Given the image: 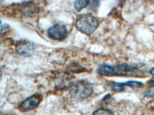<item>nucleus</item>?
<instances>
[{
	"label": "nucleus",
	"instance_id": "1",
	"mask_svg": "<svg viewBox=\"0 0 154 115\" xmlns=\"http://www.w3.org/2000/svg\"><path fill=\"white\" fill-rule=\"evenodd\" d=\"M99 25V20L91 14L81 15L75 22V27L85 35H91Z\"/></svg>",
	"mask_w": 154,
	"mask_h": 115
},
{
	"label": "nucleus",
	"instance_id": "2",
	"mask_svg": "<svg viewBox=\"0 0 154 115\" xmlns=\"http://www.w3.org/2000/svg\"><path fill=\"white\" fill-rule=\"evenodd\" d=\"M93 93L91 84L85 81L75 82L70 87V94L75 99L82 100L87 98Z\"/></svg>",
	"mask_w": 154,
	"mask_h": 115
},
{
	"label": "nucleus",
	"instance_id": "3",
	"mask_svg": "<svg viewBox=\"0 0 154 115\" xmlns=\"http://www.w3.org/2000/svg\"><path fill=\"white\" fill-rule=\"evenodd\" d=\"M68 31L64 25H55L50 27L47 31L48 37L53 40L62 41L68 36Z\"/></svg>",
	"mask_w": 154,
	"mask_h": 115
},
{
	"label": "nucleus",
	"instance_id": "4",
	"mask_svg": "<svg viewBox=\"0 0 154 115\" xmlns=\"http://www.w3.org/2000/svg\"><path fill=\"white\" fill-rule=\"evenodd\" d=\"M16 50L19 55L25 57H29L34 54L35 46L32 42L27 40H21L17 42Z\"/></svg>",
	"mask_w": 154,
	"mask_h": 115
},
{
	"label": "nucleus",
	"instance_id": "5",
	"mask_svg": "<svg viewBox=\"0 0 154 115\" xmlns=\"http://www.w3.org/2000/svg\"><path fill=\"white\" fill-rule=\"evenodd\" d=\"M42 101V97L38 94H33L25 100L20 105V108L23 111L32 110L36 108Z\"/></svg>",
	"mask_w": 154,
	"mask_h": 115
},
{
	"label": "nucleus",
	"instance_id": "6",
	"mask_svg": "<svg viewBox=\"0 0 154 115\" xmlns=\"http://www.w3.org/2000/svg\"><path fill=\"white\" fill-rule=\"evenodd\" d=\"M56 86L60 88H66V87H71L73 83H72L71 78L68 75L63 74L56 78Z\"/></svg>",
	"mask_w": 154,
	"mask_h": 115
},
{
	"label": "nucleus",
	"instance_id": "7",
	"mask_svg": "<svg viewBox=\"0 0 154 115\" xmlns=\"http://www.w3.org/2000/svg\"><path fill=\"white\" fill-rule=\"evenodd\" d=\"M97 72L99 75L103 76H109V75H116L117 73L116 72L115 67L110 66L106 64H103L97 68Z\"/></svg>",
	"mask_w": 154,
	"mask_h": 115
},
{
	"label": "nucleus",
	"instance_id": "8",
	"mask_svg": "<svg viewBox=\"0 0 154 115\" xmlns=\"http://www.w3.org/2000/svg\"><path fill=\"white\" fill-rule=\"evenodd\" d=\"M89 4V0H75L74 2V8L76 11L79 12L84 8L87 7Z\"/></svg>",
	"mask_w": 154,
	"mask_h": 115
},
{
	"label": "nucleus",
	"instance_id": "9",
	"mask_svg": "<svg viewBox=\"0 0 154 115\" xmlns=\"http://www.w3.org/2000/svg\"><path fill=\"white\" fill-rule=\"evenodd\" d=\"M124 83H112L110 84V88L116 92H121L125 90Z\"/></svg>",
	"mask_w": 154,
	"mask_h": 115
},
{
	"label": "nucleus",
	"instance_id": "10",
	"mask_svg": "<svg viewBox=\"0 0 154 115\" xmlns=\"http://www.w3.org/2000/svg\"><path fill=\"white\" fill-rule=\"evenodd\" d=\"M93 115H113L112 112L108 109H104V108H100L98 110L95 111L93 112Z\"/></svg>",
	"mask_w": 154,
	"mask_h": 115
},
{
	"label": "nucleus",
	"instance_id": "11",
	"mask_svg": "<svg viewBox=\"0 0 154 115\" xmlns=\"http://www.w3.org/2000/svg\"><path fill=\"white\" fill-rule=\"evenodd\" d=\"M125 86L127 87H133V88H138V87L143 86V84L140 81H127L124 83Z\"/></svg>",
	"mask_w": 154,
	"mask_h": 115
},
{
	"label": "nucleus",
	"instance_id": "12",
	"mask_svg": "<svg viewBox=\"0 0 154 115\" xmlns=\"http://www.w3.org/2000/svg\"><path fill=\"white\" fill-rule=\"evenodd\" d=\"M9 31V25L0 20V35H4Z\"/></svg>",
	"mask_w": 154,
	"mask_h": 115
},
{
	"label": "nucleus",
	"instance_id": "13",
	"mask_svg": "<svg viewBox=\"0 0 154 115\" xmlns=\"http://www.w3.org/2000/svg\"><path fill=\"white\" fill-rule=\"evenodd\" d=\"M149 86H150V87H154V79H153V80H151L150 81H149Z\"/></svg>",
	"mask_w": 154,
	"mask_h": 115
},
{
	"label": "nucleus",
	"instance_id": "14",
	"mask_svg": "<svg viewBox=\"0 0 154 115\" xmlns=\"http://www.w3.org/2000/svg\"><path fill=\"white\" fill-rule=\"evenodd\" d=\"M149 73H150V74H151V75H154V68H151V69H150V70H149Z\"/></svg>",
	"mask_w": 154,
	"mask_h": 115
},
{
	"label": "nucleus",
	"instance_id": "15",
	"mask_svg": "<svg viewBox=\"0 0 154 115\" xmlns=\"http://www.w3.org/2000/svg\"><path fill=\"white\" fill-rule=\"evenodd\" d=\"M1 78H2V70L0 68V79H1Z\"/></svg>",
	"mask_w": 154,
	"mask_h": 115
}]
</instances>
